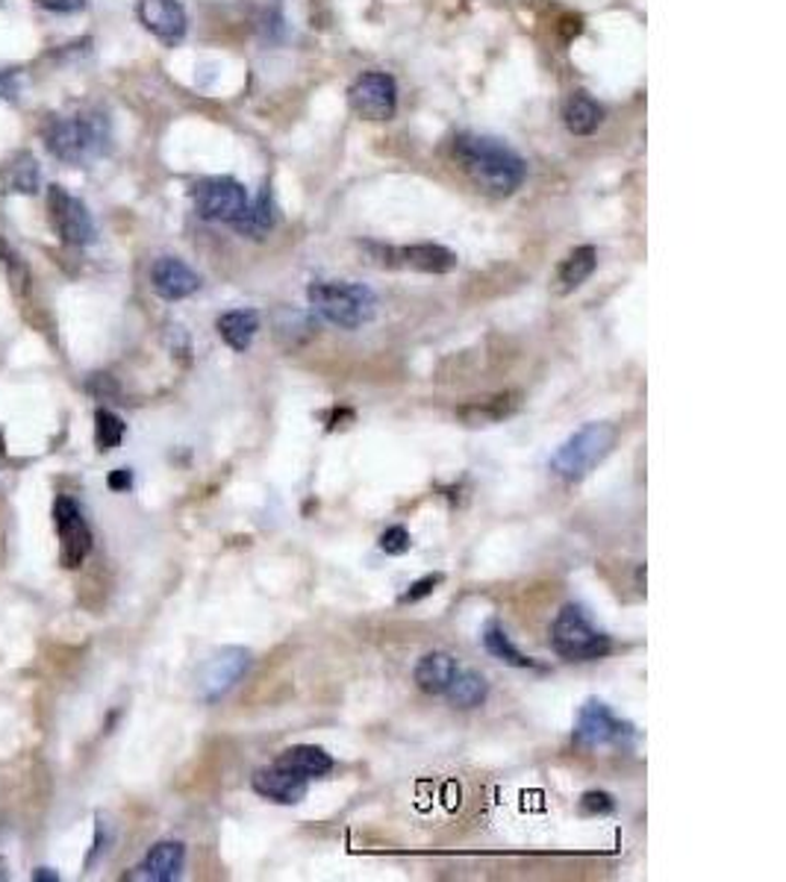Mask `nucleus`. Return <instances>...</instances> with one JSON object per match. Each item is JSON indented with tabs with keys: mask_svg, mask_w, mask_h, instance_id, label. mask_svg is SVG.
I'll list each match as a JSON object with an SVG mask.
<instances>
[{
	"mask_svg": "<svg viewBox=\"0 0 786 882\" xmlns=\"http://www.w3.org/2000/svg\"><path fill=\"white\" fill-rule=\"evenodd\" d=\"M454 160L463 165L474 186L495 198L512 195L528 174V165L519 153L489 136H460L454 141Z\"/></svg>",
	"mask_w": 786,
	"mask_h": 882,
	"instance_id": "f257e3e1",
	"label": "nucleus"
},
{
	"mask_svg": "<svg viewBox=\"0 0 786 882\" xmlns=\"http://www.w3.org/2000/svg\"><path fill=\"white\" fill-rule=\"evenodd\" d=\"M109 121L97 109H74L66 115H50L42 127V141L50 156L66 165H92L109 151Z\"/></svg>",
	"mask_w": 786,
	"mask_h": 882,
	"instance_id": "f03ea898",
	"label": "nucleus"
},
{
	"mask_svg": "<svg viewBox=\"0 0 786 882\" xmlns=\"http://www.w3.org/2000/svg\"><path fill=\"white\" fill-rule=\"evenodd\" d=\"M307 301L327 324L339 329H360L369 324L378 310V298L362 282H327L319 280L307 289Z\"/></svg>",
	"mask_w": 786,
	"mask_h": 882,
	"instance_id": "7ed1b4c3",
	"label": "nucleus"
},
{
	"mask_svg": "<svg viewBox=\"0 0 786 882\" xmlns=\"http://www.w3.org/2000/svg\"><path fill=\"white\" fill-rule=\"evenodd\" d=\"M616 436L619 432L613 423H587V427H580L551 456V471L557 477L569 479V483H578L610 456L613 444H616Z\"/></svg>",
	"mask_w": 786,
	"mask_h": 882,
	"instance_id": "20e7f679",
	"label": "nucleus"
},
{
	"mask_svg": "<svg viewBox=\"0 0 786 882\" xmlns=\"http://www.w3.org/2000/svg\"><path fill=\"white\" fill-rule=\"evenodd\" d=\"M551 648L559 659H569V662H592V659H604L613 650L610 636H604L601 629L587 618V612L569 603L563 606L559 615L554 618L551 627Z\"/></svg>",
	"mask_w": 786,
	"mask_h": 882,
	"instance_id": "39448f33",
	"label": "nucleus"
},
{
	"mask_svg": "<svg viewBox=\"0 0 786 882\" xmlns=\"http://www.w3.org/2000/svg\"><path fill=\"white\" fill-rule=\"evenodd\" d=\"M192 200H195V212L204 221H216V224H236L247 209L245 188L230 177L200 179L192 192Z\"/></svg>",
	"mask_w": 786,
	"mask_h": 882,
	"instance_id": "423d86ee",
	"label": "nucleus"
},
{
	"mask_svg": "<svg viewBox=\"0 0 786 882\" xmlns=\"http://www.w3.org/2000/svg\"><path fill=\"white\" fill-rule=\"evenodd\" d=\"M48 218L59 239L71 247L95 242V221L89 216L85 204L57 183L48 186Z\"/></svg>",
	"mask_w": 786,
	"mask_h": 882,
	"instance_id": "0eeeda50",
	"label": "nucleus"
},
{
	"mask_svg": "<svg viewBox=\"0 0 786 882\" xmlns=\"http://www.w3.org/2000/svg\"><path fill=\"white\" fill-rule=\"evenodd\" d=\"M54 524L59 533V562L62 568H80L85 556L92 554V530L85 524L83 509L77 507V500L57 498L54 503Z\"/></svg>",
	"mask_w": 786,
	"mask_h": 882,
	"instance_id": "6e6552de",
	"label": "nucleus"
},
{
	"mask_svg": "<svg viewBox=\"0 0 786 882\" xmlns=\"http://www.w3.org/2000/svg\"><path fill=\"white\" fill-rule=\"evenodd\" d=\"M351 109L366 121H389L398 109V85L383 71H366L348 92Z\"/></svg>",
	"mask_w": 786,
	"mask_h": 882,
	"instance_id": "1a4fd4ad",
	"label": "nucleus"
},
{
	"mask_svg": "<svg viewBox=\"0 0 786 882\" xmlns=\"http://www.w3.org/2000/svg\"><path fill=\"white\" fill-rule=\"evenodd\" d=\"M634 735V727L613 715V709L601 700H587L575 723V744L580 747H606V744H625Z\"/></svg>",
	"mask_w": 786,
	"mask_h": 882,
	"instance_id": "9d476101",
	"label": "nucleus"
},
{
	"mask_svg": "<svg viewBox=\"0 0 786 882\" xmlns=\"http://www.w3.org/2000/svg\"><path fill=\"white\" fill-rule=\"evenodd\" d=\"M247 668H251V653L242 648H224L221 653L209 659L198 676L200 697L207 704H216L218 697H224L233 685L242 680Z\"/></svg>",
	"mask_w": 786,
	"mask_h": 882,
	"instance_id": "9b49d317",
	"label": "nucleus"
},
{
	"mask_svg": "<svg viewBox=\"0 0 786 882\" xmlns=\"http://www.w3.org/2000/svg\"><path fill=\"white\" fill-rule=\"evenodd\" d=\"M139 21L148 33L165 42V45H177L186 36V10H183L177 0H139Z\"/></svg>",
	"mask_w": 786,
	"mask_h": 882,
	"instance_id": "f8f14e48",
	"label": "nucleus"
},
{
	"mask_svg": "<svg viewBox=\"0 0 786 882\" xmlns=\"http://www.w3.org/2000/svg\"><path fill=\"white\" fill-rule=\"evenodd\" d=\"M151 286L162 301H186L200 289V277L177 256H162L151 268Z\"/></svg>",
	"mask_w": 786,
	"mask_h": 882,
	"instance_id": "ddd939ff",
	"label": "nucleus"
},
{
	"mask_svg": "<svg viewBox=\"0 0 786 882\" xmlns=\"http://www.w3.org/2000/svg\"><path fill=\"white\" fill-rule=\"evenodd\" d=\"M251 786L259 798L275 800V803H284V806H294L307 798V789H310V779L298 777L289 768H280V765H271V768H259L251 779Z\"/></svg>",
	"mask_w": 786,
	"mask_h": 882,
	"instance_id": "4468645a",
	"label": "nucleus"
},
{
	"mask_svg": "<svg viewBox=\"0 0 786 882\" xmlns=\"http://www.w3.org/2000/svg\"><path fill=\"white\" fill-rule=\"evenodd\" d=\"M521 395L519 392H498V395L474 397L469 404L456 409V418L465 427H489V423H501L504 418L519 413Z\"/></svg>",
	"mask_w": 786,
	"mask_h": 882,
	"instance_id": "2eb2a0df",
	"label": "nucleus"
},
{
	"mask_svg": "<svg viewBox=\"0 0 786 882\" xmlns=\"http://www.w3.org/2000/svg\"><path fill=\"white\" fill-rule=\"evenodd\" d=\"M186 864V847L181 842H160L153 845L145 856V862L136 868L139 873H130V880H151V882H174L183 873Z\"/></svg>",
	"mask_w": 786,
	"mask_h": 882,
	"instance_id": "dca6fc26",
	"label": "nucleus"
},
{
	"mask_svg": "<svg viewBox=\"0 0 786 882\" xmlns=\"http://www.w3.org/2000/svg\"><path fill=\"white\" fill-rule=\"evenodd\" d=\"M275 765L289 768L292 774H298V777L303 779H319L333 770L331 753L322 751V747H315V744H294V747H286V751L275 759Z\"/></svg>",
	"mask_w": 786,
	"mask_h": 882,
	"instance_id": "f3484780",
	"label": "nucleus"
},
{
	"mask_svg": "<svg viewBox=\"0 0 786 882\" xmlns=\"http://www.w3.org/2000/svg\"><path fill=\"white\" fill-rule=\"evenodd\" d=\"M398 265L421 274H448L456 268V254H451L442 244H409L395 251Z\"/></svg>",
	"mask_w": 786,
	"mask_h": 882,
	"instance_id": "a211bd4d",
	"label": "nucleus"
},
{
	"mask_svg": "<svg viewBox=\"0 0 786 882\" xmlns=\"http://www.w3.org/2000/svg\"><path fill=\"white\" fill-rule=\"evenodd\" d=\"M456 671H460V668H456V659L451 657V653L434 650V653H427V657L418 659L416 674L413 676H416L418 688L427 692V695H446V688L451 685Z\"/></svg>",
	"mask_w": 786,
	"mask_h": 882,
	"instance_id": "6ab92c4d",
	"label": "nucleus"
},
{
	"mask_svg": "<svg viewBox=\"0 0 786 882\" xmlns=\"http://www.w3.org/2000/svg\"><path fill=\"white\" fill-rule=\"evenodd\" d=\"M218 336L224 338V345L233 348L236 353H245L254 345V336L259 333V315L254 310H233L224 312L216 321Z\"/></svg>",
	"mask_w": 786,
	"mask_h": 882,
	"instance_id": "aec40b11",
	"label": "nucleus"
},
{
	"mask_svg": "<svg viewBox=\"0 0 786 882\" xmlns=\"http://www.w3.org/2000/svg\"><path fill=\"white\" fill-rule=\"evenodd\" d=\"M596 265H598V251L592 247V244L575 247V251L563 259V265H559V271H557L559 291H563V294H569V291L580 289V286L592 277Z\"/></svg>",
	"mask_w": 786,
	"mask_h": 882,
	"instance_id": "412c9836",
	"label": "nucleus"
},
{
	"mask_svg": "<svg viewBox=\"0 0 786 882\" xmlns=\"http://www.w3.org/2000/svg\"><path fill=\"white\" fill-rule=\"evenodd\" d=\"M563 118H566V127L575 136H592L598 130V124L604 118V109L589 97L587 92H575L566 101V109H563Z\"/></svg>",
	"mask_w": 786,
	"mask_h": 882,
	"instance_id": "4be33fe9",
	"label": "nucleus"
},
{
	"mask_svg": "<svg viewBox=\"0 0 786 882\" xmlns=\"http://www.w3.org/2000/svg\"><path fill=\"white\" fill-rule=\"evenodd\" d=\"M446 697L456 709H477L489 697V683L474 671H456L451 685L446 688Z\"/></svg>",
	"mask_w": 786,
	"mask_h": 882,
	"instance_id": "5701e85b",
	"label": "nucleus"
},
{
	"mask_svg": "<svg viewBox=\"0 0 786 882\" xmlns=\"http://www.w3.org/2000/svg\"><path fill=\"white\" fill-rule=\"evenodd\" d=\"M242 235H247V239H263V235L275 227V200H271V188H263L259 192V198L254 200V204H247L245 216L239 218L236 224H233Z\"/></svg>",
	"mask_w": 786,
	"mask_h": 882,
	"instance_id": "b1692460",
	"label": "nucleus"
},
{
	"mask_svg": "<svg viewBox=\"0 0 786 882\" xmlns=\"http://www.w3.org/2000/svg\"><path fill=\"white\" fill-rule=\"evenodd\" d=\"M0 192L15 195H36L38 192V165L30 153H19L15 160L0 174Z\"/></svg>",
	"mask_w": 786,
	"mask_h": 882,
	"instance_id": "393cba45",
	"label": "nucleus"
},
{
	"mask_svg": "<svg viewBox=\"0 0 786 882\" xmlns=\"http://www.w3.org/2000/svg\"><path fill=\"white\" fill-rule=\"evenodd\" d=\"M484 648L493 653L498 662H504V665H512V668H540V662L531 657H524L516 645L510 641V636L504 633L501 624H486L484 629Z\"/></svg>",
	"mask_w": 786,
	"mask_h": 882,
	"instance_id": "a878e982",
	"label": "nucleus"
},
{
	"mask_svg": "<svg viewBox=\"0 0 786 882\" xmlns=\"http://www.w3.org/2000/svg\"><path fill=\"white\" fill-rule=\"evenodd\" d=\"M124 432H127V423H124L118 415L109 413V409H97L95 413V439H97V448H101V453L115 451V448L122 444Z\"/></svg>",
	"mask_w": 786,
	"mask_h": 882,
	"instance_id": "bb28decb",
	"label": "nucleus"
},
{
	"mask_svg": "<svg viewBox=\"0 0 786 882\" xmlns=\"http://www.w3.org/2000/svg\"><path fill=\"white\" fill-rule=\"evenodd\" d=\"M0 263L7 265V271H10V280H12V289L19 291V294H27L30 291V271L27 265L21 263L19 256L12 254L7 244L0 242Z\"/></svg>",
	"mask_w": 786,
	"mask_h": 882,
	"instance_id": "cd10ccee",
	"label": "nucleus"
},
{
	"mask_svg": "<svg viewBox=\"0 0 786 882\" xmlns=\"http://www.w3.org/2000/svg\"><path fill=\"white\" fill-rule=\"evenodd\" d=\"M378 545L383 554L389 556H404L409 554V547H413V538H409L407 526H389L386 533L380 535Z\"/></svg>",
	"mask_w": 786,
	"mask_h": 882,
	"instance_id": "c85d7f7f",
	"label": "nucleus"
},
{
	"mask_svg": "<svg viewBox=\"0 0 786 882\" xmlns=\"http://www.w3.org/2000/svg\"><path fill=\"white\" fill-rule=\"evenodd\" d=\"M442 573H427V577H421V580H416L413 585H409L407 592L401 594V603H418L425 601V597H430V594L436 592V585H442Z\"/></svg>",
	"mask_w": 786,
	"mask_h": 882,
	"instance_id": "c756f323",
	"label": "nucleus"
},
{
	"mask_svg": "<svg viewBox=\"0 0 786 882\" xmlns=\"http://www.w3.org/2000/svg\"><path fill=\"white\" fill-rule=\"evenodd\" d=\"M580 809L587 815H610L616 809V800H613V794H606V791H587L580 798Z\"/></svg>",
	"mask_w": 786,
	"mask_h": 882,
	"instance_id": "7c9ffc66",
	"label": "nucleus"
},
{
	"mask_svg": "<svg viewBox=\"0 0 786 882\" xmlns=\"http://www.w3.org/2000/svg\"><path fill=\"white\" fill-rule=\"evenodd\" d=\"M85 388H89V395H95V397H106V395H115V392H118V385L113 383V376L109 374H92L89 380H85Z\"/></svg>",
	"mask_w": 786,
	"mask_h": 882,
	"instance_id": "2f4dec72",
	"label": "nucleus"
},
{
	"mask_svg": "<svg viewBox=\"0 0 786 882\" xmlns=\"http://www.w3.org/2000/svg\"><path fill=\"white\" fill-rule=\"evenodd\" d=\"M42 10H50V12H62V15H68V12H80L85 7V0H36Z\"/></svg>",
	"mask_w": 786,
	"mask_h": 882,
	"instance_id": "473e14b6",
	"label": "nucleus"
},
{
	"mask_svg": "<svg viewBox=\"0 0 786 882\" xmlns=\"http://www.w3.org/2000/svg\"><path fill=\"white\" fill-rule=\"evenodd\" d=\"M106 486L113 488V491H130V488H134V471L130 468L113 471V474L106 477Z\"/></svg>",
	"mask_w": 786,
	"mask_h": 882,
	"instance_id": "72a5a7b5",
	"label": "nucleus"
},
{
	"mask_svg": "<svg viewBox=\"0 0 786 882\" xmlns=\"http://www.w3.org/2000/svg\"><path fill=\"white\" fill-rule=\"evenodd\" d=\"M342 421H354V413L351 409H331L327 413V430H336V427H345Z\"/></svg>",
	"mask_w": 786,
	"mask_h": 882,
	"instance_id": "f704fd0d",
	"label": "nucleus"
},
{
	"mask_svg": "<svg viewBox=\"0 0 786 882\" xmlns=\"http://www.w3.org/2000/svg\"><path fill=\"white\" fill-rule=\"evenodd\" d=\"M33 880H36V882H45V880L57 882L59 877L54 871H50V868H36V871H33Z\"/></svg>",
	"mask_w": 786,
	"mask_h": 882,
	"instance_id": "c9c22d12",
	"label": "nucleus"
},
{
	"mask_svg": "<svg viewBox=\"0 0 786 882\" xmlns=\"http://www.w3.org/2000/svg\"><path fill=\"white\" fill-rule=\"evenodd\" d=\"M3 453H7V451H3V439H0V456H3Z\"/></svg>",
	"mask_w": 786,
	"mask_h": 882,
	"instance_id": "e433bc0d",
	"label": "nucleus"
},
{
	"mask_svg": "<svg viewBox=\"0 0 786 882\" xmlns=\"http://www.w3.org/2000/svg\"><path fill=\"white\" fill-rule=\"evenodd\" d=\"M0 92H3V85H0Z\"/></svg>",
	"mask_w": 786,
	"mask_h": 882,
	"instance_id": "4c0bfd02",
	"label": "nucleus"
}]
</instances>
